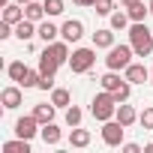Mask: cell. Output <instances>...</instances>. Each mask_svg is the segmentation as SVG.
I'll return each instance as SVG.
<instances>
[{
    "label": "cell",
    "mask_w": 153,
    "mask_h": 153,
    "mask_svg": "<svg viewBox=\"0 0 153 153\" xmlns=\"http://www.w3.org/2000/svg\"><path fill=\"white\" fill-rule=\"evenodd\" d=\"M132 57H135V48L132 45H111L108 48V57H105V66L114 69V72H120V69H126L132 63Z\"/></svg>",
    "instance_id": "277c9868"
},
{
    "label": "cell",
    "mask_w": 153,
    "mask_h": 153,
    "mask_svg": "<svg viewBox=\"0 0 153 153\" xmlns=\"http://www.w3.org/2000/svg\"><path fill=\"white\" fill-rule=\"evenodd\" d=\"M15 3H21V6H24V3H30V0H15Z\"/></svg>",
    "instance_id": "8d00e7d4"
},
{
    "label": "cell",
    "mask_w": 153,
    "mask_h": 153,
    "mask_svg": "<svg viewBox=\"0 0 153 153\" xmlns=\"http://www.w3.org/2000/svg\"><path fill=\"white\" fill-rule=\"evenodd\" d=\"M3 153H30V141L27 138H15L3 144Z\"/></svg>",
    "instance_id": "cb8c5ba5"
},
{
    "label": "cell",
    "mask_w": 153,
    "mask_h": 153,
    "mask_svg": "<svg viewBox=\"0 0 153 153\" xmlns=\"http://www.w3.org/2000/svg\"><path fill=\"white\" fill-rule=\"evenodd\" d=\"M150 84H153V69H150Z\"/></svg>",
    "instance_id": "f35d334b"
},
{
    "label": "cell",
    "mask_w": 153,
    "mask_h": 153,
    "mask_svg": "<svg viewBox=\"0 0 153 153\" xmlns=\"http://www.w3.org/2000/svg\"><path fill=\"white\" fill-rule=\"evenodd\" d=\"M114 45V27H102L93 33V48H111Z\"/></svg>",
    "instance_id": "e0dca14e"
},
{
    "label": "cell",
    "mask_w": 153,
    "mask_h": 153,
    "mask_svg": "<svg viewBox=\"0 0 153 153\" xmlns=\"http://www.w3.org/2000/svg\"><path fill=\"white\" fill-rule=\"evenodd\" d=\"M27 69H30V66H24L21 60H15V63H9V69H6V72H9V78H12L15 84H21V78L27 75Z\"/></svg>",
    "instance_id": "484cf974"
},
{
    "label": "cell",
    "mask_w": 153,
    "mask_h": 153,
    "mask_svg": "<svg viewBox=\"0 0 153 153\" xmlns=\"http://www.w3.org/2000/svg\"><path fill=\"white\" fill-rule=\"evenodd\" d=\"M99 84H102V90L114 93V99H117V102H126V99L132 96V84H129L126 78H120L114 69H108V72L102 75V78H99Z\"/></svg>",
    "instance_id": "3957f363"
},
{
    "label": "cell",
    "mask_w": 153,
    "mask_h": 153,
    "mask_svg": "<svg viewBox=\"0 0 153 153\" xmlns=\"http://www.w3.org/2000/svg\"><path fill=\"white\" fill-rule=\"evenodd\" d=\"M147 6H150V15H153V0H150V3H147Z\"/></svg>",
    "instance_id": "74e56055"
},
{
    "label": "cell",
    "mask_w": 153,
    "mask_h": 153,
    "mask_svg": "<svg viewBox=\"0 0 153 153\" xmlns=\"http://www.w3.org/2000/svg\"><path fill=\"white\" fill-rule=\"evenodd\" d=\"M57 69H60V63H57L48 51H42V54H39V72H42V75H57Z\"/></svg>",
    "instance_id": "44dd1931"
},
{
    "label": "cell",
    "mask_w": 153,
    "mask_h": 153,
    "mask_svg": "<svg viewBox=\"0 0 153 153\" xmlns=\"http://www.w3.org/2000/svg\"><path fill=\"white\" fill-rule=\"evenodd\" d=\"M81 117H84V114H81L78 105H69V108H66V123H69V126H81Z\"/></svg>",
    "instance_id": "83f0119b"
},
{
    "label": "cell",
    "mask_w": 153,
    "mask_h": 153,
    "mask_svg": "<svg viewBox=\"0 0 153 153\" xmlns=\"http://www.w3.org/2000/svg\"><path fill=\"white\" fill-rule=\"evenodd\" d=\"M36 30H39V24L24 18V21H18V24H15V39L27 42V39H33V36H36Z\"/></svg>",
    "instance_id": "4fadbf2b"
},
{
    "label": "cell",
    "mask_w": 153,
    "mask_h": 153,
    "mask_svg": "<svg viewBox=\"0 0 153 153\" xmlns=\"http://www.w3.org/2000/svg\"><path fill=\"white\" fill-rule=\"evenodd\" d=\"M117 105H120V102L114 99V93L102 90V93H96V96H93V102H90V114H93L99 123H105V120H114Z\"/></svg>",
    "instance_id": "7a4b0ae2"
},
{
    "label": "cell",
    "mask_w": 153,
    "mask_h": 153,
    "mask_svg": "<svg viewBox=\"0 0 153 153\" xmlns=\"http://www.w3.org/2000/svg\"><path fill=\"white\" fill-rule=\"evenodd\" d=\"M93 63H96V48H75V51L69 54V69L78 72V75L90 72Z\"/></svg>",
    "instance_id": "5b68a950"
},
{
    "label": "cell",
    "mask_w": 153,
    "mask_h": 153,
    "mask_svg": "<svg viewBox=\"0 0 153 153\" xmlns=\"http://www.w3.org/2000/svg\"><path fill=\"white\" fill-rule=\"evenodd\" d=\"M0 102H3V108H9V111H12V108H18V105L24 102V93H21V84H18V87H6L3 93H0Z\"/></svg>",
    "instance_id": "7c38bea8"
},
{
    "label": "cell",
    "mask_w": 153,
    "mask_h": 153,
    "mask_svg": "<svg viewBox=\"0 0 153 153\" xmlns=\"http://www.w3.org/2000/svg\"><path fill=\"white\" fill-rule=\"evenodd\" d=\"M69 144H72V147H78V150L90 147V132L81 129V126H72V132H69Z\"/></svg>",
    "instance_id": "9a60e30c"
},
{
    "label": "cell",
    "mask_w": 153,
    "mask_h": 153,
    "mask_svg": "<svg viewBox=\"0 0 153 153\" xmlns=\"http://www.w3.org/2000/svg\"><path fill=\"white\" fill-rule=\"evenodd\" d=\"M36 36L48 45V42H54L57 36H60V27H54L51 21H39V30H36Z\"/></svg>",
    "instance_id": "ffe728a7"
},
{
    "label": "cell",
    "mask_w": 153,
    "mask_h": 153,
    "mask_svg": "<svg viewBox=\"0 0 153 153\" xmlns=\"http://www.w3.org/2000/svg\"><path fill=\"white\" fill-rule=\"evenodd\" d=\"M60 36H63L66 42H78V39L84 36V21H78V18H69V21H63V27H60Z\"/></svg>",
    "instance_id": "9c48e42d"
},
{
    "label": "cell",
    "mask_w": 153,
    "mask_h": 153,
    "mask_svg": "<svg viewBox=\"0 0 153 153\" xmlns=\"http://www.w3.org/2000/svg\"><path fill=\"white\" fill-rule=\"evenodd\" d=\"M93 12H96V15H111V12H114V0H96V3H93Z\"/></svg>",
    "instance_id": "f546056e"
},
{
    "label": "cell",
    "mask_w": 153,
    "mask_h": 153,
    "mask_svg": "<svg viewBox=\"0 0 153 153\" xmlns=\"http://www.w3.org/2000/svg\"><path fill=\"white\" fill-rule=\"evenodd\" d=\"M39 126H42V123H39L33 114H27V117H18V120H15V135H18V138H27V141H33V138L39 135Z\"/></svg>",
    "instance_id": "52a82bcc"
},
{
    "label": "cell",
    "mask_w": 153,
    "mask_h": 153,
    "mask_svg": "<svg viewBox=\"0 0 153 153\" xmlns=\"http://www.w3.org/2000/svg\"><path fill=\"white\" fill-rule=\"evenodd\" d=\"M114 120H120V123H123V126L129 129V126H132V123L138 120V114H135V108H132V105L120 102V105H117V114H114Z\"/></svg>",
    "instance_id": "d6986e66"
},
{
    "label": "cell",
    "mask_w": 153,
    "mask_h": 153,
    "mask_svg": "<svg viewBox=\"0 0 153 153\" xmlns=\"http://www.w3.org/2000/svg\"><path fill=\"white\" fill-rule=\"evenodd\" d=\"M108 18H111V27H114V30H126V27L132 24V18H129V12H126V9H120V12H111Z\"/></svg>",
    "instance_id": "603a6c76"
},
{
    "label": "cell",
    "mask_w": 153,
    "mask_h": 153,
    "mask_svg": "<svg viewBox=\"0 0 153 153\" xmlns=\"http://www.w3.org/2000/svg\"><path fill=\"white\" fill-rule=\"evenodd\" d=\"M45 3V12H48V18H57V15H63V0H42Z\"/></svg>",
    "instance_id": "f1b7e54d"
},
{
    "label": "cell",
    "mask_w": 153,
    "mask_h": 153,
    "mask_svg": "<svg viewBox=\"0 0 153 153\" xmlns=\"http://www.w3.org/2000/svg\"><path fill=\"white\" fill-rule=\"evenodd\" d=\"M138 123H141L144 129H153V105H150V108H144V111L138 114Z\"/></svg>",
    "instance_id": "4dcf8cb0"
},
{
    "label": "cell",
    "mask_w": 153,
    "mask_h": 153,
    "mask_svg": "<svg viewBox=\"0 0 153 153\" xmlns=\"http://www.w3.org/2000/svg\"><path fill=\"white\" fill-rule=\"evenodd\" d=\"M24 18L27 21H45L48 18V12H45V3H42V0H30V3H24Z\"/></svg>",
    "instance_id": "8fae6325"
},
{
    "label": "cell",
    "mask_w": 153,
    "mask_h": 153,
    "mask_svg": "<svg viewBox=\"0 0 153 153\" xmlns=\"http://www.w3.org/2000/svg\"><path fill=\"white\" fill-rule=\"evenodd\" d=\"M120 3H123V6H129V3H135V0H120Z\"/></svg>",
    "instance_id": "d590c367"
},
{
    "label": "cell",
    "mask_w": 153,
    "mask_h": 153,
    "mask_svg": "<svg viewBox=\"0 0 153 153\" xmlns=\"http://www.w3.org/2000/svg\"><path fill=\"white\" fill-rule=\"evenodd\" d=\"M39 135H42V141H45V144H51V147H57V144H60V126H57L54 120H51V123H42Z\"/></svg>",
    "instance_id": "5bb4252c"
},
{
    "label": "cell",
    "mask_w": 153,
    "mask_h": 153,
    "mask_svg": "<svg viewBox=\"0 0 153 153\" xmlns=\"http://www.w3.org/2000/svg\"><path fill=\"white\" fill-rule=\"evenodd\" d=\"M126 12H129V18H132V21H144V18L150 15V6H144L141 0H135V3H129V6H126Z\"/></svg>",
    "instance_id": "7402d4cb"
},
{
    "label": "cell",
    "mask_w": 153,
    "mask_h": 153,
    "mask_svg": "<svg viewBox=\"0 0 153 153\" xmlns=\"http://www.w3.org/2000/svg\"><path fill=\"white\" fill-rule=\"evenodd\" d=\"M39 78H42V72H39V69H27V75L21 78V87H24V90L39 87Z\"/></svg>",
    "instance_id": "4316f807"
},
{
    "label": "cell",
    "mask_w": 153,
    "mask_h": 153,
    "mask_svg": "<svg viewBox=\"0 0 153 153\" xmlns=\"http://www.w3.org/2000/svg\"><path fill=\"white\" fill-rule=\"evenodd\" d=\"M123 153H141V147H138V144H132V141H129V144H123Z\"/></svg>",
    "instance_id": "d6a6232c"
},
{
    "label": "cell",
    "mask_w": 153,
    "mask_h": 153,
    "mask_svg": "<svg viewBox=\"0 0 153 153\" xmlns=\"http://www.w3.org/2000/svg\"><path fill=\"white\" fill-rule=\"evenodd\" d=\"M123 78H126L129 84H144V81H150V69H147L144 63H129V66L123 69Z\"/></svg>",
    "instance_id": "ba28073f"
},
{
    "label": "cell",
    "mask_w": 153,
    "mask_h": 153,
    "mask_svg": "<svg viewBox=\"0 0 153 153\" xmlns=\"http://www.w3.org/2000/svg\"><path fill=\"white\" fill-rule=\"evenodd\" d=\"M72 3H78V6H93L96 0H72Z\"/></svg>",
    "instance_id": "836d02e7"
},
{
    "label": "cell",
    "mask_w": 153,
    "mask_h": 153,
    "mask_svg": "<svg viewBox=\"0 0 153 153\" xmlns=\"http://www.w3.org/2000/svg\"><path fill=\"white\" fill-rule=\"evenodd\" d=\"M129 45L135 48V57H150V51H153V33L144 27V21H132L129 24Z\"/></svg>",
    "instance_id": "6da1fadb"
},
{
    "label": "cell",
    "mask_w": 153,
    "mask_h": 153,
    "mask_svg": "<svg viewBox=\"0 0 153 153\" xmlns=\"http://www.w3.org/2000/svg\"><path fill=\"white\" fill-rule=\"evenodd\" d=\"M123 135H126V126L120 120H105L102 123V141L108 147H123Z\"/></svg>",
    "instance_id": "8992f818"
},
{
    "label": "cell",
    "mask_w": 153,
    "mask_h": 153,
    "mask_svg": "<svg viewBox=\"0 0 153 153\" xmlns=\"http://www.w3.org/2000/svg\"><path fill=\"white\" fill-rule=\"evenodd\" d=\"M3 21H9L12 27H15L18 21H24V6H21V3H6V6H3Z\"/></svg>",
    "instance_id": "2e32d148"
},
{
    "label": "cell",
    "mask_w": 153,
    "mask_h": 153,
    "mask_svg": "<svg viewBox=\"0 0 153 153\" xmlns=\"http://www.w3.org/2000/svg\"><path fill=\"white\" fill-rule=\"evenodd\" d=\"M0 3H3V6H6V3H9V0H0Z\"/></svg>",
    "instance_id": "ab89813d"
},
{
    "label": "cell",
    "mask_w": 153,
    "mask_h": 153,
    "mask_svg": "<svg viewBox=\"0 0 153 153\" xmlns=\"http://www.w3.org/2000/svg\"><path fill=\"white\" fill-rule=\"evenodd\" d=\"M39 90H54V75H42L39 78Z\"/></svg>",
    "instance_id": "1f68e13d"
},
{
    "label": "cell",
    "mask_w": 153,
    "mask_h": 153,
    "mask_svg": "<svg viewBox=\"0 0 153 153\" xmlns=\"http://www.w3.org/2000/svg\"><path fill=\"white\" fill-rule=\"evenodd\" d=\"M54 111H57L54 102H39V105L33 108V117H36L39 123H51V120H54Z\"/></svg>",
    "instance_id": "ac0fdd59"
},
{
    "label": "cell",
    "mask_w": 153,
    "mask_h": 153,
    "mask_svg": "<svg viewBox=\"0 0 153 153\" xmlns=\"http://www.w3.org/2000/svg\"><path fill=\"white\" fill-rule=\"evenodd\" d=\"M51 102H54L57 108H69L72 96H69V90H63V87H54V90H51Z\"/></svg>",
    "instance_id": "d4e9b609"
},
{
    "label": "cell",
    "mask_w": 153,
    "mask_h": 153,
    "mask_svg": "<svg viewBox=\"0 0 153 153\" xmlns=\"http://www.w3.org/2000/svg\"><path fill=\"white\" fill-rule=\"evenodd\" d=\"M45 51H48V54H51L60 66H63V63H69V54H72L66 39H54V42H48V45H45Z\"/></svg>",
    "instance_id": "30bf717a"
},
{
    "label": "cell",
    "mask_w": 153,
    "mask_h": 153,
    "mask_svg": "<svg viewBox=\"0 0 153 153\" xmlns=\"http://www.w3.org/2000/svg\"><path fill=\"white\" fill-rule=\"evenodd\" d=\"M144 153H153V144H144Z\"/></svg>",
    "instance_id": "e575fe53"
}]
</instances>
